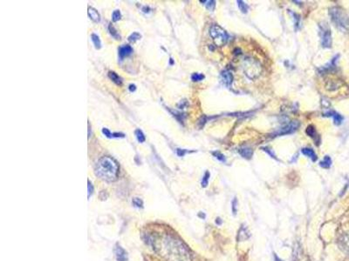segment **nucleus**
I'll return each instance as SVG.
<instances>
[{
    "instance_id": "obj_20",
    "label": "nucleus",
    "mask_w": 349,
    "mask_h": 261,
    "mask_svg": "<svg viewBox=\"0 0 349 261\" xmlns=\"http://www.w3.org/2000/svg\"><path fill=\"white\" fill-rule=\"evenodd\" d=\"M319 165H320V167L325 168V169L330 168L331 165H332V159H331V157L329 156H325L324 159L319 163Z\"/></svg>"
},
{
    "instance_id": "obj_41",
    "label": "nucleus",
    "mask_w": 349,
    "mask_h": 261,
    "mask_svg": "<svg viewBox=\"0 0 349 261\" xmlns=\"http://www.w3.org/2000/svg\"><path fill=\"white\" fill-rule=\"evenodd\" d=\"M128 90H129L131 92H134V91L136 90V85H134V84H131V85H129V86H128Z\"/></svg>"
},
{
    "instance_id": "obj_36",
    "label": "nucleus",
    "mask_w": 349,
    "mask_h": 261,
    "mask_svg": "<svg viewBox=\"0 0 349 261\" xmlns=\"http://www.w3.org/2000/svg\"><path fill=\"white\" fill-rule=\"evenodd\" d=\"M188 152H189V151L187 150H183V149H179V148H177V154L179 156V157H183L184 155L186 153H188Z\"/></svg>"
},
{
    "instance_id": "obj_10",
    "label": "nucleus",
    "mask_w": 349,
    "mask_h": 261,
    "mask_svg": "<svg viewBox=\"0 0 349 261\" xmlns=\"http://www.w3.org/2000/svg\"><path fill=\"white\" fill-rule=\"evenodd\" d=\"M221 79H222V83L227 86H230L232 82H233V75L230 71L229 70H224L221 72Z\"/></svg>"
},
{
    "instance_id": "obj_29",
    "label": "nucleus",
    "mask_w": 349,
    "mask_h": 261,
    "mask_svg": "<svg viewBox=\"0 0 349 261\" xmlns=\"http://www.w3.org/2000/svg\"><path fill=\"white\" fill-rule=\"evenodd\" d=\"M238 7H239V9H240V11H241L243 13H246V12H248L249 7H248V5H247L244 1H242V0H238Z\"/></svg>"
},
{
    "instance_id": "obj_25",
    "label": "nucleus",
    "mask_w": 349,
    "mask_h": 261,
    "mask_svg": "<svg viewBox=\"0 0 349 261\" xmlns=\"http://www.w3.org/2000/svg\"><path fill=\"white\" fill-rule=\"evenodd\" d=\"M200 3H203V4H205L206 8H207L208 10H210V11H213V10L215 9L216 1H214V0H209V1H200Z\"/></svg>"
},
{
    "instance_id": "obj_22",
    "label": "nucleus",
    "mask_w": 349,
    "mask_h": 261,
    "mask_svg": "<svg viewBox=\"0 0 349 261\" xmlns=\"http://www.w3.org/2000/svg\"><path fill=\"white\" fill-rule=\"evenodd\" d=\"M108 31H109V33H110V35H111L112 37L114 38V39H121V36L119 35V33H118V31H117V30L115 29V27L112 25L111 24L108 25Z\"/></svg>"
},
{
    "instance_id": "obj_30",
    "label": "nucleus",
    "mask_w": 349,
    "mask_h": 261,
    "mask_svg": "<svg viewBox=\"0 0 349 261\" xmlns=\"http://www.w3.org/2000/svg\"><path fill=\"white\" fill-rule=\"evenodd\" d=\"M204 75L203 74H201V73H193L191 75V79L192 81H194V82H198V81H201L203 80V78H204Z\"/></svg>"
},
{
    "instance_id": "obj_40",
    "label": "nucleus",
    "mask_w": 349,
    "mask_h": 261,
    "mask_svg": "<svg viewBox=\"0 0 349 261\" xmlns=\"http://www.w3.org/2000/svg\"><path fill=\"white\" fill-rule=\"evenodd\" d=\"M262 149L265 151V152H267L269 155H271V156H272V157H275V155H274V154L272 153V152L270 151V149H269V148H267V147H263Z\"/></svg>"
},
{
    "instance_id": "obj_44",
    "label": "nucleus",
    "mask_w": 349,
    "mask_h": 261,
    "mask_svg": "<svg viewBox=\"0 0 349 261\" xmlns=\"http://www.w3.org/2000/svg\"><path fill=\"white\" fill-rule=\"evenodd\" d=\"M274 261H283L281 258H279L277 256V254L274 253Z\"/></svg>"
},
{
    "instance_id": "obj_39",
    "label": "nucleus",
    "mask_w": 349,
    "mask_h": 261,
    "mask_svg": "<svg viewBox=\"0 0 349 261\" xmlns=\"http://www.w3.org/2000/svg\"><path fill=\"white\" fill-rule=\"evenodd\" d=\"M87 183H88V198H89L90 195L93 193V184L89 180L87 181Z\"/></svg>"
},
{
    "instance_id": "obj_13",
    "label": "nucleus",
    "mask_w": 349,
    "mask_h": 261,
    "mask_svg": "<svg viewBox=\"0 0 349 261\" xmlns=\"http://www.w3.org/2000/svg\"><path fill=\"white\" fill-rule=\"evenodd\" d=\"M323 116H325V117H332V118L334 119V124H335V125H340L342 123L343 119H344V118H343L340 113H338V112H336V111H327V112H326V113H324Z\"/></svg>"
},
{
    "instance_id": "obj_8",
    "label": "nucleus",
    "mask_w": 349,
    "mask_h": 261,
    "mask_svg": "<svg viewBox=\"0 0 349 261\" xmlns=\"http://www.w3.org/2000/svg\"><path fill=\"white\" fill-rule=\"evenodd\" d=\"M340 248L347 255H349V232H345L340 237L338 240Z\"/></svg>"
},
{
    "instance_id": "obj_27",
    "label": "nucleus",
    "mask_w": 349,
    "mask_h": 261,
    "mask_svg": "<svg viewBox=\"0 0 349 261\" xmlns=\"http://www.w3.org/2000/svg\"><path fill=\"white\" fill-rule=\"evenodd\" d=\"M169 111L171 112L173 114V116L176 118V119L180 122V123H183L184 121V119H185V115L184 114H183V113H180V112H177V111H172V110H169Z\"/></svg>"
},
{
    "instance_id": "obj_15",
    "label": "nucleus",
    "mask_w": 349,
    "mask_h": 261,
    "mask_svg": "<svg viewBox=\"0 0 349 261\" xmlns=\"http://www.w3.org/2000/svg\"><path fill=\"white\" fill-rule=\"evenodd\" d=\"M307 134L308 136H310L312 138H313L315 140V144L317 143V145H319L320 142V139H319V136L317 134V131L316 129L314 128L313 125H308L307 128Z\"/></svg>"
},
{
    "instance_id": "obj_42",
    "label": "nucleus",
    "mask_w": 349,
    "mask_h": 261,
    "mask_svg": "<svg viewBox=\"0 0 349 261\" xmlns=\"http://www.w3.org/2000/svg\"><path fill=\"white\" fill-rule=\"evenodd\" d=\"M142 12H145V13H149V12H151V9L149 6H144L142 8Z\"/></svg>"
},
{
    "instance_id": "obj_16",
    "label": "nucleus",
    "mask_w": 349,
    "mask_h": 261,
    "mask_svg": "<svg viewBox=\"0 0 349 261\" xmlns=\"http://www.w3.org/2000/svg\"><path fill=\"white\" fill-rule=\"evenodd\" d=\"M301 152L305 155V156H307V157H310L312 159V161L315 162L316 160H317V155H316V153L314 152V151L312 150V148H309V147H306V148H303V149H301Z\"/></svg>"
},
{
    "instance_id": "obj_26",
    "label": "nucleus",
    "mask_w": 349,
    "mask_h": 261,
    "mask_svg": "<svg viewBox=\"0 0 349 261\" xmlns=\"http://www.w3.org/2000/svg\"><path fill=\"white\" fill-rule=\"evenodd\" d=\"M212 155L214 156V157L217 159V160H219V161L221 162H226V158H225V156L223 155V154L222 153V152H218V151H215V152H212Z\"/></svg>"
},
{
    "instance_id": "obj_19",
    "label": "nucleus",
    "mask_w": 349,
    "mask_h": 261,
    "mask_svg": "<svg viewBox=\"0 0 349 261\" xmlns=\"http://www.w3.org/2000/svg\"><path fill=\"white\" fill-rule=\"evenodd\" d=\"M339 56H336L335 58H333V60L328 64L327 65H325V66H323L322 68H320L319 69V72H330V71H332V70H334V68H335V61H336V58H338Z\"/></svg>"
},
{
    "instance_id": "obj_23",
    "label": "nucleus",
    "mask_w": 349,
    "mask_h": 261,
    "mask_svg": "<svg viewBox=\"0 0 349 261\" xmlns=\"http://www.w3.org/2000/svg\"><path fill=\"white\" fill-rule=\"evenodd\" d=\"M288 12H289V13L293 17V19H294V21H295V28L296 29H299V27H300V20H301L300 16H299V14L295 13V12L290 11V10L288 11Z\"/></svg>"
},
{
    "instance_id": "obj_38",
    "label": "nucleus",
    "mask_w": 349,
    "mask_h": 261,
    "mask_svg": "<svg viewBox=\"0 0 349 261\" xmlns=\"http://www.w3.org/2000/svg\"><path fill=\"white\" fill-rule=\"evenodd\" d=\"M125 135L121 133V132H114L112 134V138H124Z\"/></svg>"
},
{
    "instance_id": "obj_43",
    "label": "nucleus",
    "mask_w": 349,
    "mask_h": 261,
    "mask_svg": "<svg viewBox=\"0 0 349 261\" xmlns=\"http://www.w3.org/2000/svg\"><path fill=\"white\" fill-rule=\"evenodd\" d=\"M216 223H217V225H222V220H221V219L220 218H217V220H216Z\"/></svg>"
},
{
    "instance_id": "obj_5",
    "label": "nucleus",
    "mask_w": 349,
    "mask_h": 261,
    "mask_svg": "<svg viewBox=\"0 0 349 261\" xmlns=\"http://www.w3.org/2000/svg\"><path fill=\"white\" fill-rule=\"evenodd\" d=\"M210 36L214 40L216 45L222 46L224 45L229 39V35L226 31L222 29V27L217 24H212L210 28Z\"/></svg>"
},
{
    "instance_id": "obj_28",
    "label": "nucleus",
    "mask_w": 349,
    "mask_h": 261,
    "mask_svg": "<svg viewBox=\"0 0 349 261\" xmlns=\"http://www.w3.org/2000/svg\"><path fill=\"white\" fill-rule=\"evenodd\" d=\"M141 38H142V35L140 34V33H138V32H133L128 37V41L131 43H134L136 42L137 40H139V39H141Z\"/></svg>"
},
{
    "instance_id": "obj_2",
    "label": "nucleus",
    "mask_w": 349,
    "mask_h": 261,
    "mask_svg": "<svg viewBox=\"0 0 349 261\" xmlns=\"http://www.w3.org/2000/svg\"><path fill=\"white\" fill-rule=\"evenodd\" d=\"M119 173V166L117 162L110 157H100L96 163L95 174L107 182L115 181Z\"/></svg>"
},
{
    "instance_id": "obj_6",
    "label": "nucleus",
    "mask_w": 349,
    "mask_h": 261,
    "mask_svg": "<svg viewBox=\"0 0 349 261\" xmlns=\"http://www.w3.org/2000/svg\"><path fill=\"white\" fill-rule=\"evenodd\" d=\"M319 31L321 36V45L324 48H330L332 46V33L328 24L321 23L319 24Z\"/></svg>"
},
{
    "instance_id": "obj_11",
    "label": "nucleus",
    "mask_w": 349,
    "mask_h": 261,
    "mask_svg": "<svg viewBox=\"0 0 349 261\" xmlns=\"http://www.w3.org/2000/svg\"><path fill=\"white\" fill-rule=\"evenodd\" d=\"M115 253L118 261H127V255L126 251L119 245H116L115 247Z\"/></svg>"
},
{
    "instance_id": "obj_24",
    "label": "nucleus",
    "mask_w": 349,
    "mask_h": 261,
    "mask_svg": "<svg viewBox=\"0 0 349 261\" xmlns=\"http://www.w3.org/2000/svg\"><path fill=\"white\" fill-rule=\"evenodd\" d=\"M134 133H135V136H136V138H137L138 142H140V143L145 142V140H146V138H145V135H144V133L142 132V130H141L140 129H137V130H135Z\"/></svg>"
},
{
    "instance_id": "obj_32",
    "label": "nucleus",
    "mask_w": 349,
    "mask_h": 261,
    "mask_svg": "<svg viewBox=\"0 0 349 261\" xmlns=\"http://www.w3.org/2000/svg\"><path fill=\"white\" fill-rule=\"evenodd\" d=\"M209 179H210V173L206 172L203 178V180H202V186L203 187H206L207 186L208 183H209Z\"/></svg>"
},
{
    "instance_id": "obj_14",
    "label": "nucleus",
    "mask_w": 349,
    "mask_h": 261,
    "mask_svg": "<svg viewBox=\"0 0 349 261\" xmlns=\"http://www.w3.org/2000/svg\"><path fill=\"white\" fill-rule=\"evenodd\" d=\"M238 152H239V154L241 155L242 157H244V158H246V159H250L251 157L253 156V150L250 147H249V146L241 147L238 150Z\"/></svg>"
},
{
    "instance_id": "obj_18",
    "label": "nucleus",
    "mask_w": 349,
    "mask_h": 261,
    "mask_svg": "<svg viewBox=\"0 0 349 261\" xmlns=\"http://www.w3.org/2000/svg\"><path fill=\"white\" fill-rule=\"evenodd\" d=\"M108 77L116 85H121V84H122V78L120 77L118 74H116L115 72H108Z\"/></svg>"
},
{
    "instance_id": "obj_33",
    "label": "nucleus",
    "mask_w": 349,
    "mask_h": 261,
    "mask_svg": "<svg viewBox=\"0 0 349 261\" xmlns=\"http://www.w3.org/2000/svg\"><path fill=\"white\" fill-rule=\"evenodd\" d=\"M132 203H133V205H134L135 207H142V205H143V202H142V200H140L139 198H134L133 199V201H132Z\"/></svg>"
},
{
    "instance_id": "obj_1",
    "label": "nucleus",
    "mask_w": 349,
    "mask_h": 261,
    "mask_svg": "<svg viewBox=\"0 0 349 261\" xmlns=\"http://www.w3.org/2000/svg\"><path fill=\"white\" fill-rule=\"evenodd\" d=\"M149 242L165 261H191L188 248L180 239L168 233L150 234Z\"/></svg>"
},
{
    "instance_id": "obj_31",
    "label": "nucleus",
    "mask_w": 349,
    "mask_h": 261,
    "mask_svg": "<svg viewBox=\"0 0 349 261\" xmlns=\"http://www.w3.org/2000/svg\"><path fill=\"white\" fill-rule=\"evenodd\" d=\"M121 12H120L119 10H115V12H113V14H112V20L114 22H117V21H119L121 19Z\"/></svg>"
},
{
    "instance_id": "obj_9",
    "label": "nucleus",
    "mask_w": 349,
    "mask_h": 261,
    "mask_svg": "<svg viewBox=\"0 0 349 261\" xmlns=\"http://www.w3.org/2000/svg\"><path fill=\"white\" fill-rule=\"evenodd\" d=\"M133 53V48L128 45H124L120 46L118 49V54H119L120 60L121 61L125 58L130 56Z\"/></svg>"
},
{
    "instance_id": "obj_3",
    "label": "nucleus",
    "mask_w": 349,
    "mask_h": 261,
    "mask_svg": "<svg viewBox=\"0 0 349 261\" xmlns=\"http://www.w3.org/2000/svg\"><path fill=\"white\" fill-rule=\"evenodd\" d=\"M329 16L332 22L337 29L343 33L349 34V16L342 8L338 6L330 8Z\"/></svg>"
},
{
    "instance_id": "obj_34",
    "label": "nucleus",
    "mask_w": 349,
    "mask_h": 261,
    "mask_svg": "<svg viewBox=\"0 0 349 261\" xmlns=\"http://www.w3.org/2000/svg\"><path fill=\"white\" fill-rule=\"evenodd\" d=\"M237 211H238V200L237 198H234V200L232 201V212L234 215L237 214Z\"/></svg>"
},
{
    "instance_id": "obj_37",
    "label": "nucleus",
    "mask_w": 349,
    "mask_h": 261,
    "mask_svg": "<svg viewBox=\"0 0 349 261\" xmlns=\"http://www.w3.org/2000/svg\"><path fill=\"white\" fill-rule=\"evenodd\" d=\"M102 133H103L107 138H112V134H113L111 131L108 130V128H103V129H102Z\"/></svg>"
},
{
    "instance_id": "obj_35",
    "label": "nucleus",
    "mask_w": 349,
    "mask_h": 261,
    "mask_svg": "<svg viewBox=\"0 0 349 261\" xmlns=\"http://www.w3.org/2000/svg\"><path fill=\"white\" fill-rule=\"evenodd\" d=\"M206 121H207V118H206L205 116H203V117L199 119V121H198V125H199L200 128H203V127L204 126V125L206 124Z\"/></svg>"
},
{
    "instance_id": "obj_12",
    "label": "nucleus",
    "mask_w": 349,
    "mask_h": 261,
    "mask_svg": "<svg viewBox=\"0 0 349 261\" xmlns=\"http://www.w3.org/2000/svg\"><path fill=\"white\" fill-rule=\"evenodd\" d=\"M250 237V233L248 228H247L245 226H242L240 227V229L238 230V241H245V240H247Z\"/></svg>"
},
{
    "instance_id": "obj_21",
    "label": "nucleus",
    "mask_w": 349,
    "mask_h": 261,
    "mask_svg": "<svg viewBox=\"0 0 349 261\" xmlns=\"http://www.w3.org/2000/svg\"><path fill=\"white\" fill-rule=\"evenodd\" d=\"M91 39H92L93 45L95 46L96 49H100L101 48V43H100V39L99 38V36L95 33H93L91 35Z\"/></svg>"
},
{
    "instance_id": "obj_17",
    "label": "nucleus",
    "mask_w": 349,
    "mask_h": 261,
    "mask_svg": "<svg viewBox=\"0 0 349 261\" xmlns=\"http://www.w3.org/2000/svg\"><path fill=\"white\" fill-rule=\"evenodd\" d=\"M87 13H88L89 18H90L93 21H94V22H96V23H98V22H100V14H99V12H97L95 9H93V8L92 7H89L88 11H87Z\"/></svg>"
},
{
    "instance_id": "obj_7",
    "label": "nucleus",
    "mask_w": 349,
    "mask_h": 261,
    "mask_svg": "<svg viewBox=\"0 0 349 261\" xmlns=\"http://www.w3.org/2000/svg\"><path fill=\"white\" fill-rule=\"evenodd\" d=\"M300 123L299 121H292L289 124H287L286 125H284V127L280 128L279 130L275 131L273 133V137H277V136H282V135H287V134H292L293 132H295L296 130L299 129Z\"/></svg>"
},
{
    "instance_id": "obj_45",
    "label": "nucleus",
    "mask_w": 349,
    "mask_h": 261,
    "mask_svg": "<svg viewBox=\"0 0 349 261\" xmlns=\"http://www.w3.org/2000/svg\"><path fill=\"white\" fill-rule=\"evenodd\" d=\"M169 64H170V65H173V64H174V61H173V58H170V62H169Z\"/></svg>"
},
{
    "instance_id": "obj_4",
    "label": "nucleus",
    "mask_w": 349,
    "mask_h": 261,
    "mask_svg": "<svg viewBox=\"0 0 349 261\" xmlns=\"http://www.w3.org/2000/svg\"><path fill=\"white\" fill-rule=\"evenodd\" d=\"M243 69H244L246 77H249L250 79H255L261 74L262 66L257 59L247 58L244 60Z\"/></svg>"
}]
</instances>
